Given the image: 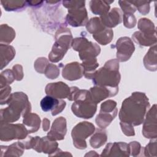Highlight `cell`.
Here are the masks:
<instances>
[{"label": "cell", "instance_id": "d590c367", "mask_svg": "<svg viewBox=\"0 0 157 157\" xmlns=\"http://www.w3.org/2000/svg\"><path fill=\"white\" fill-rule=\"evenodd\" d=\"M11 88L9 85L1 88V104H4L10 96Z\"/></svg>", "mask_w": 157, "mask_h": 157}, {"label": "cell", "instance_id": "9c48e42d", "mask_svg": "<svg viewBox=\"0 0 157 157\" xmlns=\"http://www.w3.org/2000/svg\"><path fill=\"white\" fill-rule=\"evenodd\" d=\"M117 103L113 100H108L101 105L99 113L96 118V124L102 129L108 126L117 114Z\"/></svg>", "mask_w": 157, "mask_h": 157}, {"label": "cell", "instance_id": "30bf717a", "mask_svg": "<svg viewBox=\"0 0 157 157\" xmlns=\"http://www.w3.org/2000/svg\"><path fill=\"white\" fill-rule=\"evenodd\" d=\"M117 58L118 61L124 62L128 60L135 50L134 45L129 37H120L116 43Z\"/></svg>", "mask_w": 157, "mask_h": 157}, {"label": "cell", "instance_id": "e0dca14e", "mask_svg": "<svg viewBox=\"0 0 157 157\" xmlns=\"http://www.w3.org/2000/svg\"><path fill=\"white\" fill-rule=\"evenodd\" d=\"M99 18L105 27L111 29V28L115 27L122 21L123 15L118 8L114 7L107 13L101 16Z\"/></svg>", "mask_w": 157, "mask_h": 157}, {"label": "cell", "instance_id": "5bb4252c", "mask_svg": "<svg viewBox=\"0 0 157 157\" xmlns=\"http://www.w3.org/2000/svg\"><path fill=\"white\" fill-rule=\"evenodd\" d=\"M47 95L57 99L67 98L70 94V88L62 82L48 83L45 87Z\"/></svg>", "mask_w": 157, "mask_h": 157}, {"label": "cell", "instance_id": "3957f363", "mask_svg": "<svg viewBox=\"0 0 157 157\" xmlns=\"http://www.w3.org/2000/svg\"><path fill=\"white\" fill-rule=\"evenodd\" d=\"M69 101H74L71 109L77 117L88 119L95 114L97 109V104L91 99L89 91L79 90L76 86L70 88V94L67 98Z\"/></svg>", "mask_w": 157, "mask_h": 157}, {"label": "cell", "instance_id": "83f0119b", "mask_svg": "<svg viewBox=\"0 0 157 157\" xmlns=\"http://www.w3.org/2000/svg\"><path fill=\"white\" fill-rule=\"evenodd\" d=\"M86 28L89 33L94 35L99 33L106 27L102 24L99 17H94L87 22Z\"/></svg>", "mask_w": 157, "mask_h": 157}, {"label": "cell", "instance_id": "d6986e66", "mask_svg": "<svg viewBox=\"0 0 157 157\" xmlns=\"http://www.w3.org/2000/svg\"><path fill=\"white\" fill-rule=\"evenodd\" d=\"M23 123L26 128L28 133H33L39 129L40 119L37 115L28 113L23 117Z\"/></svg>", "mask_w": 157, "mask_h": 157}, {"label": "cell", "instance_id": "d6a6232c", "mask_svg": "<svg viewBox=\"0 0 157 157\" xmlns=\"http://www.w3.org/2000/svg\"><path fill=\"white\" fill-rule=\"evenodd\" d=\"M118 3L124 13L133 14L136 10V7L131 3V1H118Z\"/></svg>", "mask_w": 157, "mask_h": 157}, {"label": "cell", "instance_id": "ba28073f", "mask_svg": "<svg viewBox=\"0 0 157 157\" xmlns=\"http://www.w3.org/2000/svg\"><path fill=\"white\" fill-rule=\"evenodd\" d=\"M28 133V130L24 124H14L1 122L0 139L2 141H9L13 139H23L26 138Z\"/></svg>", "mask_w": 157, "mask_h": 157}, {"label": "cell", "instance_id": "f546056e", "mask_svg": "<svg viewBox=\"0 0 157 157\" xmlns=\"http://www.w3.org/2000/svg\"><path fill=\"white\" fill-rule=\"evenodd\" d=\"M15 79L13 72L11 70H6L1 72V79H0V85L1 88L9 85Z\"/></svg>", "mask_w": 157, "mask_h": 157}, {"label": "cell", "instance_id": "7402d4cb", "mask_svg": "<svg viewBox=\"0 0 157 157\" xmlns=\"http://www.w3.org/2000/svg\"><path fill=\"white\" fill-rule=\"evenodd\" d=\"M144 63L147 69L151 71H156V44L151 47L144 58Z\"/></svg>", "mask_w": 157, "mask_h": 157}, {"label": "cell", "instance_id": "ac0fdd59", "mask_svg": "<svg viewBox=\"0 0 157 157\" xmlns=\"http://www.w3.org/2000/svg\"><path fill=\"white\" fill-rule=\"evenodd\" d=\"M114 1L93 0L90 2V7L91 12L95 15H104L110 11V4Z\"/></svg>", "mask_w": 157, "mask_h": 157}, {"label": "cell", "instance_id": "8992f818", "mask_svg": "<svg viewBox=\"0 0 157 157\" xmlns=\"http://www.w3.org/2000/svg\"><path fill=\"white\" fill-rule=\"evenodd\" d=\"M72 45L74 50L78 52L79 57L83 61L96 58L101 52L98 45L88 41L85 37H77L73 39Z\"/></svg>", "mask_w": 157, "mask_h": 157}, {"label": "cell", "instance_id": "44dd1931", "mask_svg": "<svg viewBox=\"0 0 157 157\" xmlns=\"http://www.w3.org/2000/svg\"><path fill=\"white\" fill-rule=\"evenodd\" d=\"M1 69L6 66L15 55V50L13 47L1 44Z\"/></svg>", "mask_w": 157, "mask_h": 157}, {"label": "cell", "instance_id": "2e32d148", "mask_svg": "<svg viewBox=\"0 0 157 157\" xmlns=\"http://www.w3.org/2000/svg\"><path fill=\"white\" fill-rule=\"evenodd\" d=\"M63 77L68 80H75L83 75V67L82 64L73 62L67 64L63 69Z\"/></svg>", "mask_w": 157, "mask_h": 157}, {"label": "cell", "instance_id": "f35d334b", "mask_svg": "<svg viewBox=\"0 0 157 157\" xmlns=\"http://www.w3.org/2000/svg\"><path fill=\"white\" fill-rule=\"evenodd\" d=\"M44 1H26L27 5H29L30 6L33 7H37V6H40L42 5Z\"/></svg>", "mask_w": 157, "mask_h": 157}, {"label": "cell", "instance_id": "5b68a950", "mask_svg": "<svg viewBox=\"0 0 157 157\" xmlns=\"http://www.w3.org/2000/svg\"><path fill=\"white\" fill-rule=\"evenodd\" d=\"M63 4L68 9L66 21L69 25L74 27L86 25L88 18L85 7V1H63Z\"/></svg>", "mask_w": 157, "mask_h": 157}, {"label": "cell", "instance_id": "7c38bea8", "mask_svg": "<svg viewBox=\"0 0 157 157\" xmlns=\"http://www.w3.org/2000/svg\"><path fill=\"white\" fill-rule=\"evenodd\" d=\"M40 105L43 111H51L52 115L55 116L64 109L66 102L62 100V99H59L47 95L41 100Z\"/></svg>", "mask_w": 157, "mask_h": 157}, {"label": "cell", "instance_id": "484cf974", "mask_svg": "<svg viewBox=\"0 0 157 157\" xmlns=\"http://www.w3.org/2000/svg\"><path fill=\"white\" fill-rule=\"evenodd\" d=\"M107 141V134L105 131L98 129L90 140L91 147L97 148L103 145Z\"/></svg>", "mask_w": 157, "mask_h": 157}, {"label": "cell", "instance_id": "ffe728a7", "mask_svg": "<svg viewBox=\"0 0 157 157\" xmlns=\"http://www.w3.org/2000/svg\"><path fill=\"white\" fill-rule=\"evenodd\" d=\"M133 40L141 46H150L156 44V36L155 34H145L140 31L135 32L132 36Z\"/></svg>", "mask_w": 157, "mask_h": 157}, {"label": "cell", "instance_id": "603a6c76", "mask_svg": "<svg viewBox=\"0 0 157 157\" xmlns=\"http://www.w3.org/2000/svg\"><path fill=\"white\" fill-rule=\"evenodd\" d=\"M15 37V32L13 28L9 26L6 24L1 25L0 30V39L1 44L4 43L6 45H8L12 42Z\"/></svg>", "mask_w": 157, "mask_h": 157}, {"label": "cell", "instance_id": "cb8c5ba5", "mask_svg": "<svg viewBox=\"0 0 157 157\" xmlns=\"http://www.w3.org/2000/svg\"><path fill=\"white\" fill-rule=\"evenodd\" d=\"M82 65L83 67V75L85 77L89 79L93 78L96 71V68L99 66L96 58L83 61Z\"/></svg>", "mask_w": 157, "mask_h": 157}, {"label": "cell", "instance_id": "f1b7e54d", "mask_svg": "<svg viewBox=\"0 0 157 157\" xmlns=\"http://www.w3.org/2000/svg\"><path fill=\"white\" fill-rule=\"evenodd\" d=\"M4 9L7 11H13L23 9L27 6L24 1H1Z\"/></svg>", "mask_w": 157, "mask_h": 157}, {"label": "cell", "instance_id": "1f68e13d", "mask_svg": "<svg viewBox=\"0 0 157 157\" xmlns=\"http://www.w3.org/2000/svg\"><path fill=\"white\" fill-rule=\"evenodd\" d=\"M45 76L50 79L56 78L59 74V69L57 66L53 64H48L44 71Z\"/></svg>", "mask_w": 157, "mask_h": 157}, {"label": "cell", "instance_id": "277c9868", "mask_svg": "<svg viewBox=\"0 0 157 157\" xmlns=\"http://www.w3.org/2000/svg\"><path fill=\"white\" fill-rule=\"evenodd\" d=\"M119 63L117 59L107 61L104 67L96 71L93 77V82L96 86L111 88L118 87L121 75L119 72Z\"/></svg>", "mask_w": 157, "mask_h": 157}, {"label": "cell", "instance_id": "9a60e30c", "mask_svg": "<svg viewBox=\"0 0 157 157\" xmlns=\"http://www.w3.org/2000/svg\"><path fill=\"white\" fill-rule=\"evenodd\" d=\"M66 121L64 117H58L52 124L50 131L47 134V137L53 140H62L66 134Z\"/></svg>", "mask_w": 157, "mask_h": 157}, {"label": "cell", "instance_id": "4fadbf2b", "mask_svg": "<svg viewBox=\"0 0 157 157\" xmlns=\"http://www.w3.org/2000/svg\"><path fill=\"white\" fill-rule=\"evenodd\" d=\"M118 91V87L111 88L102 86H95L89 90L91 100L96 104L109 97L115 96Z\"/></svg>", "mask_w": 157, "mask_h": 157}, {"label": "cell", "instance_id": "4316f807", "mask_svg": "<svg viewBox=\"0 0 157 157\" xmlns=\"http://www.w3.org/2000/svg\"><path fill=\"white\" fill-rule=\"evenodd\" d=\"M138 28L140 30V32L145 34H156L153 23L146 18H140L139 20Z\"/></svg>", "mask_w": 157, "mask_h": 157}, {"label": "cell", "instance_id": "74e56055", "mask_svg": "<svg viewBox=\"0 0 157 157\" xmlns=\"http://www.w3.org/2000/svg\"><path fill=\"white\" fill-rule=\"evenodd\" d=\"M13 72L17 80H21L23 78V68L22 66L20 64H17L13 67Z\"/></svg>", "mask_w": 157, "mask_h": 157}, {"label": "cell", "instance_id": "d4e9b609", "mask_svg": "<svg viewBox=\"0 0 157 157\" xmlns=\"http://www.w3.org/2000/svg\"><path fill=\"white\" fill-rule=\"evenodd\" d=\"M113 31L109 28H105L99 33L93 35V37L100 44L107 45L110 43L113 38Z\"/></svg>", "mask_w": 157, "mask_h": 157}, {"label": "cell", "instance_id": "52a82bcc", "mask_svg": "<svg viewBox=\"0 0 157 157\" xmlns=\"http://www.w3.org/2000/svg\"><path fill=\"white\" fill-rule=\"evenodd\" d=\"M94 126L90 122L83 121L77 124L72 129L71 132L74 146L77 148H86L85 139L91 135L94 132Z\"/></svg>", "mask_w": 157, "mask_h": 157}, {"label": "cell", "instance_id": "836d02e7", "mask_svg": "<svg viewBox=\"0 0 157 157\" xmlns=\"http://www.w3.org/2000/svg\"><path fill=\"white\" fill-rule=\"evenodd\" d=\"M48 64V61L45 58H39L34 63V67L37 72L44 74Z\"/></svg>", "mask_w": 157, "mask_h": 157}, {"label": "cell", "instance_id": "e575fe53", "mask_svg": "<svg viewBox=\"0 0 157 157\" xmlns=\"http://www.w3.org/2000/svg\"><path fill=\"white\" fill-rule=\"evenodd\" d=\"M123 23L125 27L132 28L136 26V19L135 16L132 13H124L123 16Z\"/></svg>", "mask_w": 157, "mask_h": 157}, {"label": "cell", "instance_id": "8fae6325", "mask_svg": "<svg viewBox=\"0 0 157 157\" xmlns=\"http://www.w3.org/2000/svg\"><path fill=\"white\" fill-rule=\"evenodd\" d=\"M142 133L146 138H156V110L155 104L149 110L146 115Z\"/></svg>", "mask_w": 157, "mask_h": 157}, {"label": "cell", "instance_id": "7a4b0ae2", "mask_svg": "<svg viewBox=\"0 0 157 157\" xmlns=\"http://www.w3.org/2000/svg\"><path fill=\"white\" fill-rule=\"evenodd\" d=\"M9 106L1 110V122L12 123L17 121L20 116L30 113L31 104L28 96L22 92L11 94L5 102Z\"/></svg>", "mask_w": 157, "mask_h": 157}, {"label": "cell", "instance_id": "4dcf8cb0", "mask_svg": "<svg viewBox=\"0 0 157 157\" xmlns=\"http://www.w3.org/2000/svg\"><path fill=\"white\" fill-rule=\"evenodd\" d=\"M131 3L136 7V9L142 15H146L150 11V4L149 1H131Z\"/></svg>", "mask_w": 157, "mask_h": 157}, {"label": "cell", "instance_id": "ab89813d", "mask_svg": "<svg viewBox=\"0 0 157 157\" xmlns=\"http://www.w3.org/2000/svg\"><path fill=\"white\" fill-rule=\"evenodd\" d=\"M49 126H50V121L47 119V118H44L43 120V130L46 131L49 129Z\"/></svg>", "mask_w": 157, "mask_h": 157}, {"label": "cell", "instance_id": "6da1fadb", "mask_svg": "<svg viewBox=\"0 0 157 157\" xmlns=\"http://www.w3.org/2000/svg\"><path fill=\"white\" fill-rule=\"evenodd\" d=\"M149 107L148 99L145 93H133L122 103L119 113L120 122L132 126L141 124L144 120L145 113Z\"/></svg>", "mask_w": 157, "mask_h": 157}, {"label": "cell", "instance_id": "8d00e7d4", "mask_svg": "<svg viewBox=\"0 0 157 157\" xmlns=\"http://www.w3.org/2000/svg\"><path fill=\"white\" fill-rule=\"evenodd\" d=\"M120 126H121V130H122L123 132L126 136H134L135 133H134L133 126L127 124V123H122V122H120Z\"/></svg>", "mask_w": 157, "mask_h": 157}]
</instances>
